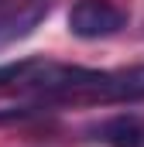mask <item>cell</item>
Returning <instances> with one entry per match:
<instances>
[{"label":"cell","instance_id":"obj_5","mask_svg":"<svg viewBox=\"0 0 144 147\" xmlns=\"http://www.w3.org/2000/svg\"><path fill=\"white\" fill-rule=\"evenodd\" d=\"M31 65H35V58H17V62L0 65V89H17L21 79L31 72Z\"/></svg>","mask_w":144,"mask_h":147},{"label":"cell","instance_id":"obj_4","mask_svg":"<svg viewBox=\"0 0 144 147\" xmlns=\"http://www.w3.org/2000/svg\"><path fill=\"white\" fill-rule=\"evenodd\" d=\"M48 14L45 3H31V7H17L14 14H0V41H10V38H21L35 28L38 21Z\"/></svg>","mask_w":144,"mask_h":147},{"label":"cell","instance_id":"obj_3","mask_svg":"<svg viewBox=\"0 0 144 147\" xmlns=\"http://www.w3.org/2000/svg\"><path fill=\"white\" fill-rule=\"evenodd\" d=\"M93 134L103 147H144V116H134V113L110 116Z\"/></svg>","mask_w":144,"mask_h":147},{"label":"cell","instance_id":"obj_1","mask_svg":"<svg viewBox=\"0 0 144 147\" xmlns=\"http://www.w3.org/2000/svg\"><path fill=\"white\" fill-rule=\"evenodd\" d=\"M127 21H130L127 7H120L113 0H79L69 10V31L75 38H86V41L117 34L127 28Z\"/></svg>","mask_w":144,"mask_h":147},{"label":"cell","instance_id":"obj_2","mask_svg":"<svg viewBox=\"0 0 144 147\" xmlns=\"http://www.w3.org/2000/svg\"><path fill=\"white\" fill-rule=\"evenodd\" d=\"M144 99V65L117 69V72H100L82 86L75 103H137Z\"/></svg>","mask_w":144,"mask_h":147}]
</instances>
